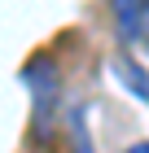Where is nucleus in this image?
Here are the masks:
<instances>
[{
	"instance_id": "nucleus-3",
	"label": "nucleus",
	"mask_w": 149,
	"mask_h": 153,
	"mask_svg": "<svg viewBox=\"0 0 149 153\" xmlns=\"http://www.w3.org/2000/svg\"><path fill=\"white\" fill-rule=\"evenodd\" d=\"M70 140H75V153H92V140L83 131V114H70Z\"/></svg>"
},
{
	"instance_id": "nucleus-2",
	"label": "nucleus",
	"mask_w": 149,
	"mask_h": 153,
	"mask_svg": "<svg viewBox=\"0 0 149 153\" xmlns=\"http://www.w3.org/2000/svg\"><path fill=\"white\" fill-rule=\"evenodd\" d=\"M114 74H118V79H123V83H127V88H132L136 96H145V101H149V74L140 70L132 57H118V61H114Z\"/></svg>"
},
{
	"instance_id": "nucleus-1",
	"label": "nucleus",
	"mask_w": 149,
	"mask_h": 153,
	"mask_svg": "<svg viewBox=\"0 0 149 153\" xmlns=\"http://www.w3.org/2000/svg\"><path fill=\"white\" fill-rule=\"evenodd\" d=\"M114 26L123 35V44H149V4L145 0H118Z\"/></svg>"
},
{
	"instance_id": "nucleus-4",
	"label": "nucleus",
	"mask_w": 149,
	"mask_h": 153,
	"mask_svg": "<svg viewBox=\"0 0 149 153\" xmlns=\"http://www.w3.org/2000/svg\"><path fill=\"white\" fill-rule=\"evenodd\" d=\"M123 153H149V140H136L132 149H123Z\"/></svg>"
}]
</instances>
